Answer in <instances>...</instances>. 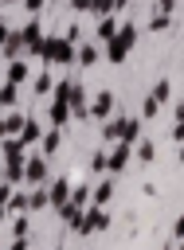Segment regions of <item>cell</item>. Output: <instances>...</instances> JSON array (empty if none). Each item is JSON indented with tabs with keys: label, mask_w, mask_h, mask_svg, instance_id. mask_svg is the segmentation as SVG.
<instances>
[{
	"label": "cell",
	"mask_w": 184,
	"mask_h": 250,
	"mask_svg": "<svg viewBox=\"0 0 184 250\" xmlns=\"http://www.w3.org/2000/svg\"><path fill=\"white\" fill-rule=\"evenodd\" d=\"M137 35H141V31H137V23H129V20H125V23H117L114 39H110V43H102V59H106V62H114V66H121V62L129 59V51L137 47Z\"/></svg>",
	"instance_id": "cell-1"
},
{
	"label": "cell",
	"mask_w": 184,
	"mask_h": 250,
	"mask_svg": "<svg viewBox=\"0 0 184 250\" xmlns=\"http://www.w3.org/2000/svg\"><path fill=\"white\" fill-rule=\"evenodd\" d=\"M35 59L47 62V66H70V62H78V47H74L67 35H51V31H47Z\"/></svg>",
	"instance_id": "cell-2"
},
{
	"label": "cell",
	"mask_w": 184,
	"mask_h": 250,
	"mask_svg": "<svg viewBox=\"0 0 184 250\" xmlns=\"http://www.w3.org/2000/svg\"><path fill=\"white\" fill-rule=\"evenodd\" d=\"M141 129H145L141 113H137V117H110V121L102 125V137H106V141H129V145H137V141H141Z\"/></svg>",
	"instance_id": "cell-3"
},
{
	"label": "cell",
	"mask_w": 184,
	"mask_h": 250,
	"mask_svg": "<svg viewBox=\"0 0 184 250\" xmlns=\"http://www.w3.org/2000/svg\"><path fill=\"white\" fill-rule=\"evenodd\" d=\"M110 227H114V215H110L106 207L90 203V207L82 211V223H78V230H74V234H82V238H86V234H106Z\"/></svg>",
	"instance_id": "cell-4"
},
{
	"label": "cell",
	"mask_w": 184,
	"mask_h": 250,
	"mask_svg": "<svg viewBox=\"0 0 184 250\" xmlns=\"http://www.w3.org/2000/svg\"><path fill=\"white\" fill-rule=\"evenodd\" d=\"M20 35H23V51H27V55H39L47 27H43V20H39V16H27V23L20 27Z\"/></svg>",
	"instance_id": "cell-5"
},
{
	"label": "cell",
	"mask_w": 184,
	"mask_h": 250,
	"mask_svg": "<svg viewBox=\"0 0 184 250\" xmlns=\"http://www.w3.org/2000/svg\"><path fill=\"white\" fill-rule=\"evenodd\" d=\"M129 160H133V145L129 141H110V176L125 172Z\"/></svg>",
	"instance_id": "cell-6"
},
{
	"label": "cell",
	"mask_w": 184,
	"mask_h": 250,
	"mask_svg": "<svg viewBox=\"0 0 184 250\" xmlns=\"http://www.w3.org/2000/svg\"><path fill=\"white\" fill-rule=\"evenodd\" d=\"M114 105H117L114 90H98L94 102H90V117H94V121H110V117H114Z\"/></svg>",
	"instance_id": "cell-7"
},
{
	"label": "cell",
	"mask_w": 184,
	"mask_h": 250,
	"mask_svg": "<svg viewBox=\"0 0 184 250\" xmlns=\"http://www.w3.org/2000/svg\"><path fill=\"white\" fill-rule=\"evenodd\" d=\"M70 117H74V113H70V98H59V94H51V102H47V121L63 129V125H70Z\"/></svg>",
	"instance_id": "cell-8"
},
{
	"label": "cell",
	"mask_w": 184,
	"mask_h": 250,
	"mask_svg": "<svg viewBox=\"0 0 184 250\" xmlns=\"http://www.w3.org/2000/svg\"><path fill=\"white\" fill-rule=\"evenodd\" d=\"M0 160L4 164H23L27 160V145L20 137H0Z\"/></svg>",
	"instance_id": "cell-9"
},
{
	"label": "cell",
	"mask_w": 184,
	"mask_h": 250,
	"mask_svg": "<svg viewBox=\"0 0 184 250\" xmlns=\"http://www.w3.org/2000/svg\"><path fill=\"white\" fill-rule=\"evenodd\" d=\"M47 160H51V156H35V152H31L27 164H23V180H27V184H47V180H51Z\"/></svg>",
	"instance_id": "cell-10"
},
{
	"label": "cell",
	"mask_w": 184,
	"mask_h": 250,
	"mask_svg": "<svg viewBox=\"0 0 184 250\" xmlns=\"http://www.w3.org/2000/svg\"><path fill=\"white\" fill-rule=\"evenodd\" d=\"M70 188H74V184H70L67 176H55V180H47V195H51V207H55V211H59L63 203H70Z\"/></svg>",
	"instance_id": "cell-11"
},
{
	"label": "cell",
	"mask_w": 184,
	"mask_h": 250,
	"mask_svg": "<svg viewBox=\"0 0 184 250\" xmlns=\"http://www.w3.org/2000/svg\"><path fill=\"white\" fill-rule=\"evenodd\" d=\"M70 113H74V117H90V90H86L82 82L70 86Z\"/></svg>",
	"instance_id": "cell-12"
},
{
	"label": "cell",
	"mask_w": 184,
	"mask_h": 250,
	"mask_svg": "<svg viewBox=\"0 0 184 250\" xmlns=\"http://www.w3.org/2000/svg\"><path fill=\"white\" fill-rule=\"evenodd\" d=\"M114 31H117V12L98 16V23H94V39H98V43H110V39H114Z\"/></svg>",
	"instance_id": "cell-13"
},
{
	"label": "cell",
	"mask_w": 184,
	"mask_h": 250,
	"mask_svg": "<svg viewBox=\"0 0 184 250\" xmlns=\"http://www.w3.org/2000/svg\"><path fill=\"white\" fill-rule=\"evenodd\" d=\"M0 55H4V62L23 55V35H20V27H12V31H8V39L0 43Z\"/></svg>",
	"instance_id": "cell-14"
},
{
	"label": "cell",
	"mask_w": 184,
	"mask_h": 250,
	"mask_svg": "<svg viewBox=\"0 0 184 250\" xmlns=\"http://www.w3.org/2000/svg\"><path fill=\"white\" fill-rule=\"evenodd\" d=\"M94 62H102V43L98 39L78 43V66H94Z\"/></svg>",
	"instance_id": "cell-15"
},
{
	"label": "cell",
	"mask_w": 184,
	"mask_h": 250,
	"mask_svg": "<svg viewBox=\"0 0 184 250\" xmlns=\"http://www.w3.org/2000/svg\"><path fill=\"white\" fill-rule=\"evenodd\" d=\"M8 82H16V86H23V82H31V66L23 62V59H8V74H4Z\"/></svg>",
	"instance_id": "cell-16"
},
{
	"label": "cell",
	"mask_w": 184,
	"mask_h": 250,
	"mask_svg": "<svg viewBox=\"0 0 184 250\" xmlns=\"http://www.w3.org/2000/svg\"><path fill=\"white\" fill-rule=\"evenodd\" d=\"M82 211H86V207H78L74 199H70V203H63V207H59V219H63V227H67V230H78V223H82Z\"/></svg>",
	"instance_id": "cell-17"
},
{
	"label": "cell",
	"mask_w": 184,
	"mask_h": 250,
	"mask_svg": "<svg viewBox=\"0 0 184 250\" xmlns=\"http://www.w3.org/2000/svg\"><path fill=\"white\" fill-rule=\"evenodd\" d=\"M23 121H27L23 113H12V109H8V113L0 117V137H20V129H23Z\"/></svg>",
	"instance_id": "cell-18"
},
{
	"label": "cell",
	"mask_w": 184,
	"mask_h": 250,
	"mask_svg": "<svg viewBox=\"0 0 184 250\" xmlns=\"http://www.w3.org/2000/svg\"><path fill=\"white\" fill-rule=\"evenodd\" d=\"M20 141H23L27 148H31V145H39V141H43V125H39L35 117H27V121H23V129H20Z\"/></svg>",
	"instance_id": "cell-19"
},
{
	"label": "cell",
	"mask_w": 184,
	"mask_h": 250,
	"mask_svg": "<svg viewBox=\"0 0 184 250\" xmlns=\"http://www.w3.org/2000/svg\"><path fill=\"white\" fill-rule=\"evenodd\" d=\"M59 145H63V129H59V125H51V129L43 133L39 148H43V156H55V152H59Z\"/></svg>",
	"instance_id": "cell-20"
},
{
	"label": "cell",
	"mask_w": 184,
	"mask_h": 250,
	"mask_svg": "<svg viewBox=\"0 0 184 250\" xmlns=\"http://www.w3.org/2000/svg\"><path fill=\"white\" fill-rule=\"evenodd\" d=\"M27 207H31V211H43V207H51L47 184H31V191H27Z\"/></svg>",
	"instance_id": "cell-21"
},
{
	"label": "cell",
	"mask_w": 184,
	"mask_h": 250,
	"mask_svg": "<svg viewBox=\"0 0 184 250\" xmlns=\"http://www.w3.org/2000/svg\"><path fill=\"white\" fill-rule=\"evenodd\" d=\"M133 160H141V164H153V160H157V145L141 137V141L133 145Z\"/></svg>",
	"instance_id": "cell-22"
},
{
	"label": "cell",
	"mask_w": 184,
	"mask_h": 250,
	"mask_svg": "<svg viewBox=\"0 0 184 250\" xmlns=\"http://www.w3.org/2000/svg\"><path fill=\"white\" fill-rule=\"evenodd\" d=\"M110 199H114V180H98V184H94V195H90V203L106 207Z\"/></svg>",
	"instance_id": "cell-23"
},
{
	"label": "cell",
	"mask_w": 184,
	"mask_h": 250,
	"mask_svg": "<svg viewBox=\"0 0 184 250\" xmlns=\"http://www.w3.org/2000/svg\"><path fill=\"white\" fill-rule=\"evenodd\" d=\"M110 172V148H98L90 156V176H106Z\"/></svg>",
	"instance_id": "cell-24"
},
{
	"label": "cell",
	"mask_w": 184,
	"mask_h": 250,
	"mask_svg": "<svg viewBox=\"0 0 184 250\" xmlns=\"http://www.w3.org/2000/svg\"><path fill=\"white\" fill-rule=\"evenodd\" d=\"M12 234H16V238H27V234H31V211L12 215Z\"/></svg>",
	"instance_id": "cell-25"
},
{
	"label": "cell",
	"mask_w": 184,
	"mask_h": 250,
	"mask_svg": "<svg viewBox=\"0 0 184 250\" xmlns=\"http://www.w3.org/2000/svg\"><path fill=\"white\" fill-rule=\"evenodd\" d=\"M16 98H20V86L4 78V82H0V105H4V109H12V105H16Z\"/></svg>",
	"instance_id": "cell-26"
},
{
	"label": "cell",
	"mask_w": 184,
	"mask_h": 250,
	"mask_svg": "<svg viewBox=\"0 0 184 250\" xmlns=\"http://www.w3.org/2000/svg\"><path fill=\"white\" fill-rule=\"evenodd\" d=\"M90 195H94V184H74V188H70V199H74L78 207H90Z\"/></svg>",
	"instance_id": "cell-27"
},
{
	"label": "cell",
	"mask_w": 184,
	"mask_h": 250,
	"mask_svg": "<svg viewBox=\"0 0 184 250\" xmlns=\"http://www.w3.org/2000/svg\"><path fill=\"white\" fill-rule=\"evenodd\" d=\"M23 211H31V207H27V191L20 188V191H12V199H8V215H23Z\"/></svg>",
	"instance_id": "cell-28"
},
{
	"label": "cell",
	"mask_w": 184,
	"mask_h": 250,
	"mask_svg": "<svg viewBox=\"0 0 184 250\" xmlns=\"http://www.w3.org/2000/svg\"><path fill=\"white\" fill-rule=\"evenodd\" d=\"M168 27H172V12H161L157 8L153 20H149V31H168Z\"/></svg>",
	"instance_id": "cell-29"
},
{
	"label": "cell",
	"mask_w": 184,
	"mask_h": 250,
	"mask_svg": "<svg viewBox=\"0 0 184 250\" xmlns=\"http://www.w3.org/2000/svg\"><path fill=\"white\" fill-rule=\"evenodd\" d=\"M51 86H55V74H51V70H43V74L31 78V90H35V94H51Z\"/></svg>",
	"instance_id": "cell-30"
},
{
	"label": "cell",
	"mask_w": 184,
	"mask_h": 250,
	"mask_svg": "<svg viewBox=\"0 0 184 250\" xmlns=\"http://www.w3.org/2000/svg\"><path fill=\"white\" fill-rule=\"evenodd\" d=\"M149 94H153V98H157V102H161V105H164V102H168V98H172V82H168V78H157V86H153V90H149Z\"/></svg>",
	"instance_id": "cell-31"
},
{
	"label": "cell",
	"mask_w": 184,
	"mask_h": 250,
	"mask_svg": "<svg viewBox=\"0 0 184 250\" xmlns=\"http://www.w3.org/2000/svg\"><path fill=\"white\" fill-rule=\"evenodd\" d=\"M161 113V102L153 98V94H145V102H141V121H153Z\"/></svg>",
	"instance_id": "cell-32"
},
{
	"label": "cell",
	"mask_w": 184,
	"mask_h": 250,
	"mask_svg": "<svg viewBox=\"0 0 184 250\" xmlns=\"http://www.w3.org/2000/svg\"><path fill=\"white\" fill-rule=\"evenodd\" d=\"M23 164H27V160H23ZM23 164H4V180H8V184H16V188H20V184H27V180H23Z\"/></svg>",
	"instance_id": "cell-33"
},
{
	"label": "cell",
	"mask_w": 184,
	"mask_h": 250,
	"mask_svg": "<svg viewBox=\"0 0 184 250\" xmlns=\"http://www.w3.org/2000/svg\"><path fill=\"white\" fill-rule=\"evenodd\" d=\"M114 12V0H94V8H90V16L98 20V16H110Z\"/></svg>",
	"instance_id": "cell-34"
},
{
	"label": "cell",
	"mask_w": 184,
	"mask_h": 250,
	"mask_svg": "<svg viewBox=\"0 0 184 250\" xmlns=\"http://www.w3.org/2000/svg\"><path fill=\"white\" fill-rule=\"evenodd\" d=\"M63 35H67V39H70V43H74V47H78V43H82V35H86V31H82V23H70V27H67V31H63Z\"/></svg>",
	"instance_id": "cell-35"
},
{
	"label": "cell",
	"mask_w": 184,
	"mask_h": 250,
	"mask_svg": "<svg viewBox=\"0 0 184 250\" xmlns=\"http://www.w3.org/2000/svg\"><path fill=\"white\" fill-rule=\"evenodd\" d=\"M12 191H16V184L0 180V207H4V211H8V199H12Z\"/></svg>",
	"instance_id": "cell-36"
},
{
	"label": "cell",
	"mask_w": 184,
	"mask_h": 250,
	"mask_svg": "<svg viewBox=\"0 0 184 250\" xmlns=\"http://www.w3.org/2000/svg\"><path fill=\"white\" fill-rule=\"evenodd\" d=\"M20 4H23V12H27V16H39L47 0H20Z\"/></svg>",
	"instance_id": "cell-37"
},
{
	"label": "cell",
	"mask_w": 184,
	"mask_h": 250,
	"mask_svg": "<svg viewBox=\"0 0 184 250\" xmlns=\"http://www.w3.org/2000/svg\"><path fill=\"white\" fill-rule=\"evenodd\" d=\"M90 8H94V0H70V12H78V16L90 12Z\"/></svg>",
	"instance_id": "cell-38"
},
{
	"label": "cell",
	"mask_w": 184,
	"mask_h": 250,
	"mask_svg": "<svg viewBox=\"0 0 184 250\" xmlns=\"http://www.w3.org/2000/svg\"><path fill=\"white\" fill-rule=\"evenodd\" d=\"M172 238H176V242L184 238V211H180V215H176V223H172Z\"/></svg>",
	"instance_id": "cell-39"
},
{
	"label": "cell",
	"mask_w": 184,
	"mask_h": 250,
	"mask_svg": "<svg viewBox=\"0 0 184 250\" xmlns=\"http://www.w3.org/2000/svg\"><path fill=\"white\" fill-rule=\"evenodd\" d=\"M168 137H172V141H176V145H180V141H184V121H176V125H172V133H168Z\"/></svg>",
	"instance_id": "cell-40"
},
{
	"label": "cell",
	"mask_w": 184,
	"mask_h": 250,
	"mask_svg": "<svg viewBox=\"0 0 184 250\" xmlns=\"http://www.w3.org/2000/svg\"><path fill=\"white\" fill-rule=\"evenodd\" d=\"M8 31H12V27H8V20H4V16H0V43H4V39H8Z\"/></svg>",
	"instance_id": "cell-41"
},
{
	"label": "cell",
	"mask_w": 184,
	"mask_h": 250,
	"mask_svg": "<svg viewBox=\"0 0 184 250\" xmlns=\"http://www.w3.org/2000/svg\"><path fill=\"white\" fill-rule=\"evenodd\" d=\"M8 250H31V246H27V238H16V242H12Z\"/></svg>",
	"instance_id": "cell-42"
},
{
	"label": "cell",
	"mask_w": 184,
	"mask_h": 250,
	"mask_svg": "<svg viewBox=\"0 0 184 250\" xmlns=\"http://www.w3.org/2000/svg\"><path fill=\"white\" fill-rule=\"evenodd\" d=\"M157 8H161V12H172V8H176V0H157Z\"/></svg>",
	"instance_id": "cell-43"
},
{
	"label": "cell",
	"mask_w": 184,
	"mask_h": 250,
	"mask_svg": "<svg viewBox=\"0 0 184 250\" xmlns=\"http://www.w3.org/2000/svg\"><path fill=\"white\" fill-rule=\"evenodd\" d=\"M176 121H184V98L176 102Z\"/></svg>",
	"instance_id": "cell-44"
},
{
	"label": "cell",
	"mask_w": 184,
	"mask_h": 250,
	"mask_svg": "<svg viewBox=\"0 0 184 250\" xmlns=\"http://www.w3.org/2000/svg\"><path fill=\"white\" fill-rule=\"evenodd\" d=\"M125 4H129V0H114V12L121 16V12H125Z\"/></svg>",
	"instance_id": "cell-45"
},
{
	"label": "cell",
	"mask_w": 184,
	"mask_h": 250,
	"mask_svg": "<svg viewBox=\"0 0 184 250\" xmlns=\"http://www.w3.org/2000/svg\"><path fill=\"white\" fill-rule=\"evenodd\" d=\"M176 156H180V164H184V141H180V152H176Z\"/></svg>",
	"instance_id": "cell-46"
},
{
	"label": "cell",
	"mask_w": 184,
	"mask_h": 250,
	"mask_svg": "<svg viewBox=\"0 0 184 250\" xmlns=\"http://www.w3.org/2000/svg\"><path fill=\"white\" fill-rule=\"evenodd\" d=\"M4 219H12V215H8V211H4V207H0V223H4Z\"/></svg>",
	"instance_id": "cell-47"
},
{
	"label": "cell",
	"mask_w": 184,
	"mask_h": 250,
	"mask_svg": "<svg viewBox=\"0 0 184 250\" xmlns=\"http://www.w3.org/2000/svg\"><path fill=\"white\" fill-rule=\"evenodd\" d=\"M0 4H20V0H0Z\"/></svg>",
	"instance_id": "cell-48"
},
{
	"label": "cell",
	"mask_w": 184,
	"mask_h": 250,
	"mask_svg": "<svg viewBox=\"0 0 184 250\" xmlns=\"http://www.w3.org/2000/svg\"><path fill=\"white\" fill-rule=\"evenodd\" d=\"M176 250H184V238H180V246H176Z\"/></svg>",
	"instance_id": "cell-49"
},
{
	"label": "cell",
	"mask_w": 184,
	"mask_h": 250,
	"mask_svg": "<svg viewBox=\"0 0 184 250\" xmlns=\"http://www.w3.org/2000/svg\"><path fill=\"white\" fill-rule=\"evenodd\" d=\"M164 250H176V246H164Z\"/></svg>",
	"instance_id": "cell-50"
},
{
	"label": "cell",
	"mask_w": 184,
	"mask_h": 250,
	"mask_svg": "<svg viewBox=\"0 0 184 250\" xmlns=\"http://www.w3.org/2000/svg\"><path fill=\"white\" fill-rule=\"evenodd\" d=\"M55 250H63V246H55Z\"/></svg>",
	"instance_id": "cell-51"
}]
</instances>
